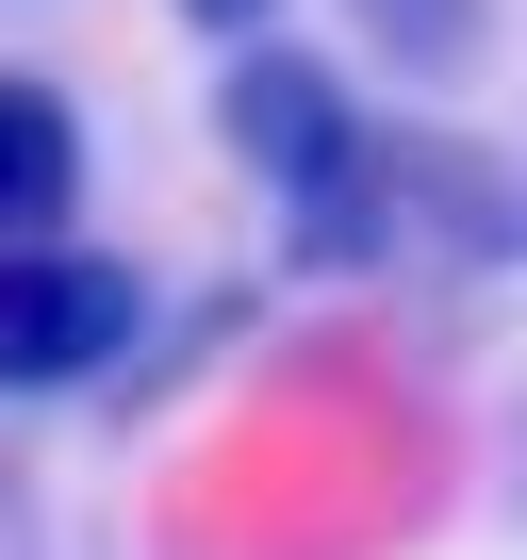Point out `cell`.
I'll return each instance as SVG.
<instances>
[{"label": "cell", "instance_id": "4", "mask_svg": "<svg viewBox=\"0 0 527 560\" xmlns=\"http://www.w3.org/2000/svg\"><path fill=\"white\" fill-rule=\"evenodd\" d=\"M347 34L396 67V83H461L494 50V0H347Z\"/></svg>", "mask_w": 527, "mask_h": 560}, {"label": "cell", "instance_id": "2", "mask_svg": "<svg viewBox=\"0 0 527 560\" xmlns=\"http://www.w3.org/2000/svg\"><path fill=\"white\" fill-rule=\"evenodd\" d=\"M149 330V280L116 247H0V396H67V380H116Z\"/></svg>", "mask_w": 527, "mask_h": 560}, {"label": "cell", "instance_id": "1", "mask_svg": "<svg viewBox=\"0 0 527 560\" xmlns=\"http://www.w3.org/2000/svg\"><path fill=\"white\" fill-rule=\"evenodd\" d=\"M214 132L264 165V198H281V264L330 280V264H396L412 231V132H379L347 100L330 50H281V34H247L214 67Z\"/></svg>", "mask_w": 527, "mask_h": 560}, {"label": "cell", "instance_id": "3", "mask_svg": "<svg viewBox=\"0 0 527 560\" xmlns=\"http://www.w3.org/2000/svg\"><path fill=\"white\" fill-rule=\"evenodd\" d=\"M67 214H83V116H67V83L0 67V247H50Z\"/></svg>", "mask_w": 527, "mask_h": 560}, {"label": "cell", "instance_id": "5", "mask_svg": "<svg viewBox=\"0 0 527 560\" xmlns=\"http://www.w3.org/2000/svg\"><path fill=\"white\" fill-rule=\"evenodd\" d=\"M264 18H281V0H181V34H198V50H247Z\"/></svg>", "mask_w": 527, "mask_h": 560}]
</instances>
